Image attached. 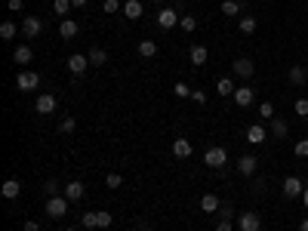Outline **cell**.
I'll return each mask as SVG.
<instances>
[{
    "label": "cell",
    "instance_id": "obj_1",
    "mask_svg": "<svg viewBox=\"0 0 308 231\" xmlns=\"http://www.w3.org/2000/svg\"><path fill=\"white\" fill-rule=\"evenodd\" d=\"M111 222H114V216H111V213H105V210H96V213L89 210V213H83V219H80V225H83V228H108Z\"/></svg>",
    "mask_w": 308,
    "mask_h": 231
},
{
    "label": "cell",
    "instance_id": "obj_2",
    "mask_svg": "<svg viewBox=\"0 0 308 231\" xmlns=\"http://www.w3.org/2000/svg\"><path fill=\"white\" fill-rule=\"evenodd\" d=\"M204 164H207V167H213V170H219V167H225V164H228V151H225V148H219V145H213V148H207V151H204Z\"/></svg>",
    "mask_w": 308,
    "mask_h": 231
},
{
    "label": "cell",
    "instance_id": "obj_3",
    "mask_svg": "<svg viewBox=\"0 0 308 231\" xmlns=\"http://www.w3.org/2000/svg\"><path fill=\"white\" fill-rule=\"evenodd\" d=\"M179 19H182V15H179V9H176V6H164V9L157 12V25H160L164 31L176 28V25H179Z\"/></svg>",
    "mask_w": 308,
    "mask_h": 231
},
{
    "label": "cell",
    "instance_id": "obj_4",
    "mask_svg": "<svg viewBox=\"0 0 308 231\" xmlns=\"http://www.w3.org/2000/svg\"><path fill=\"white\" fill-rule=\"evenodd\" d=\"M46 216L49 219H62V216H68V198H49L46 201Z\"/></svg>",
    "mask_w": 308,
    "mask_h": 231
},
{
    "label": "cell",
    "instance_id": "obj_5",
    "mask_svg": "<svg viewBox=\"0 0 308 231\" xmlns=\"http://www.w3.org/2000/svg\"><path fill=\"white\" fill-rule=\"evenodd\" d=\"M40 31H43V19H40V15H28V19H22V34H25L28 40H34Z\"/></svg>",
    "mask_w": 308,
    "mask_h": 231
},
{
    "label": "cell",
    "instance_id": "obj_6",
    "mask_svg": "<svg viewBox=\"0 0 308 231\" xmlns=\"http://www.w3.org/2000/svg\"><path fill=\"white\" fill-rule=\"evenodd\" d=\"M15 86L25 90V93H28V90H37V86H40V74H37V71H19Z\"/></svg>",
    "mask_w": 308,
    "mask_h": 231
},
{
    "label": "cell",
    "instance_id": "obj_7",
    "mask_svg": "<svg viewBox=\"0 0 308 231\" xmlns=\"http://www.w3.org/2000/svg\"><path fill=\"white\" fill-rule=\"evenodd\" d=\"M302 191H305V185H302V179L299 176H287L284 179V194L293 201V198H302Z\"/></svg>",
    "mask_w": 308,
    "mask_h": 231
},
{
    "label": "cell",
    "instance_id": "obj_8",
    "mask_svg": "<svg viewBox=\"0 0 308 231\" xmlns=\"http://www.w3.org/2000/svg\"><path fill=\"white\" fill-rule=\"evenodd\" d=\"M34 108H37V114H52L56 111V96L52 93H40L37 102H34Z\"/></svg>",
    "mask_w": 308,
    "mask_h": 231
},
{
    "label": "cell",
    "instance_id": "obj_9",
    "mask_svg": "<svg viewBox=\"0 0 308 231\" xmlns=\"http://www.w3.org/2000/svg\"><path fill=\"white\" fill-rule=\"evenodd\" d=\"M238 225H241V231H259L262 228V219H259V213H241Z\"/></svg>",
    "mask_w": 308,
    "mask_h": 231
},
{
    "label": "cell",
    "instance_id": "obj_10",
    "mask_svg": "<svg viewBox=\"0 0 308 231\" xmlns=\"http://www.w3.org/2000/svg\"><path fill=\"white\" fill-rule=\"evenodd\" d=\"M31 59H34V49H31L28 43H19V46L12 49V62H15V65H31Z\"/></svg>",
    "mask_w": 308,
    "mask_h": 231
},
{
    "label": "cell",
    "instance_id": "obj_11",
    "mask_svg": "<svg viewBox=\"0 0 308 231\" xmlns=\"http://www.w3.org/2000/svg\"><path fill=\"white\" fill-rule=\"evenodd\" d=\"M86 68H93V65H89V56H80V52H74V56L68 59V71H71V74H83Z\"/></svg>",
    "mask_w": 308,
    "mask_h": 231
},
{
    "label": "cell",
    "instance_id": "obj_12",
    "mask_svg": "<svg viewBox=\"0 0 308 231\" xmlns=\"http://www.w3.org/2000/svg\"><path fill=\"white\" fill-rule=\"evenodd\" d=\"M231 99H234L241 108H247V105H253V99H256V90H253V86H238Z\"/></svg>",
    "mask_w": 308,
    "mask_h": 231
},
{
    "label": "cell",
    "instance_id": "obj_13",
    "mask_svg": "<svg viewBox=\"0 0 308 231\" xmlns=\"http://www.w3.org/2000/svg\"><path fill=\"white\" fill-rule=\"evenodd\" d=\"M231 71H234L238 77H244V80H247V77H253V71H256V68H253V62H250V59H234Z\"/></svg>",
    "mask_w": 308,
    "mask_h": 231
},
{
    "label": "cell",
    "instance_id": "obj_14",
    "mask_svg": "<svg viewBox=\"0 0 308 231\" xmlns=\"http://www.w3.org/2000/svg\"><path fill=\"white\" fill-rule=\"evenodd\" d=\"M247 142H250V145H265V127H262V123L247 127Z\"/></svg>",
    "mask_w": 308,
    "mask_h": 231
},
{
    "label": "cell",
    "instance_id": "obj_15",
    "mask_svg": "<svg viewBox=\"0 0 308 231\" xmlns=\"http://www.w3.org/2000/svg\"><path fill=\"white\" fill-rule=\"evenodd\" d=\"M0 194H3L6 201H15V198L22 194V182H19V179H6L3 188H0Z\"/></svg>",
    "mask_w": 308,
    "mask_h": 231
},
{
    "label": "cell",
    "instance_id": "obj_16",
    "mask_svg": "<svg viewBox=\"0 0 308 231\" xmlns=\"http://www.w3.org/2000/svg\"><path fill=\"white\" fill-rule=\"evenodd\" d=\"M256 167H259V161H256L253 154H244V157L238 161V170H241V176H253V173H256Z\"/></svg>",
    "mask_w": 308,
    "mask_h": 231
},
{
    "label": "cell",
    "instance_id": "obj_17",
    "mask_svg": "<svg viewBox=\"0 0 308 231\" xmlns=\"http://www.w3.org/2000/svg\"><path fill=\"white\" fill-rule=\"evenodd\" d=\"M77 31H80V28H77V22H74V19H62V22H59V34H62L65 40L77 37Z\"/></svg>",
    "mask_w": 308,
    "mask_h": 231
},
{
    "label": "cell",
    "instance_id": "obj_18",
    "mask_svg": "<svg viewBox=\"0 0 308 231\" xmlns=\"http://www.w3.org/2000/svg\"><path fill=\"white\" fill-rule=\"evenodd\" d=\"M191 151H194V145H191L188 139H176V142H173V154H176V157L185 161V157H191Z\"/></svg>",
    "mask_w": 308,
    "mask_h": 231
},
{
    "label": "cell",
    "instance_id": "obj_19",
    "mask_svg": "<svg viewBox=\"0 0 308 231\" xmlns=\"http://www.w3.org/2000/svg\"><path fill=\"white\" fill-rule=\"evenodd\" d=\"M86 56H89V65H93V68H102V65L108 62V52H105L102 46H93V49H89Z\"/></svg>",
    "mask_w": 308,
    "mask_h": 231
},
{
    "label": "cell",
    "instance_id": "obj_20",
    "mask_svg": "<svg viewBox=\"0 0 308 231\" xmlns=\"http://www.w3.org/2000/svg\"><path fill=\"white\" fill-rule=\"evenodd\" d=\"M188 56H191V65H207V59H210V52H207V46H201V43H194Z\"/></svg>",
    "mask_w": 308,
    "mask_h": 231
},
{
    "label": "cell",
    "instance_id": "obj_21",
    "mask_svg": "<svg viewBox=\"0 0 308 231\" xmlns=\"http://www.w3.org/2000/svg\"><path fill=\"white\" fill-rule=\"evenodd\" d=\"M83 194H86L83 182H68V185H65V198H68V201H80Z\"/></svg>",
    "mask_w": 308,
    "mask_h": 231
},
{
    "label": "cell",
    "instance_id": "obj_22",
    "mask_svg": "<svg viewBox=\"0 0 308 231\" xmlns=\"http://www.w3.org/2000/svg\"><path fill=\"white\" fill-rule=\"evenodd\" d=\"M219 207H222V201H219L216 194H204V198H201V210H204V213H216Z\"/></svg>",
    "mask_w": 308,
    "mask_h": 231
},
{
    "label": "cell",
    "instance_id": "obj_23",
    "mask_svg": "<svg viewBox=\"0 0 308 231\" xmlns=\"http://www.w3.org/2000/svg\"><path fill=\"white\" fill-rule=\"evenodd\" d=\"M305 80H308L305 68H302V65H293V68H290V83H293V86H302Z\"/></svg>",
    "mask_w": 308,
    "mask_h": 231
},
{
    "label": "cell",
    "instance_id": "obj_24",
    "mask_svg": "<svg viewBox=\"0 0 308 231\" xmlns=\"http://www.w3.org/2000/svg\"><path fill=\"white\" fill-rule=\"evenodd\" d=\"M123 15H126V19H139V15H142V3H139V0H126V3H123Z\"/></svg>",
    "mask_w": 308,
    "mask_h": 231
},
{
    "label": "cell",
    "instance_id": "obj_25",
    "mask_svg": "<svg viewBox=\"0 0 308 231\" xmlns=\"http://www.w3.org/2000/svg\"><path fill=\"white\" fill-rule=\"evenodd\" d=\"M139 56H142V59H154V56H157V43H154V40H142V43H139Z\"/></svg>",
    "mask_w": 308,
    "mask_h": 231
},
{
    "label": "cell",
    "instance_id": "obj_26",
    "mask_svg": "<svg viewBox=\"0 0 308 231\" xmlns=\"http://www.w3.org/2000/svg\"><path fill=\"white\" fill-rule=\"evenodd\" d=\"M234 83L228 80V77H222V80H216V96H234Z\"/></svg>",
    "mask_w": 308,
    "mask_h": 231
},
{
    "label": "cell",
    "instance_id": "obj_27",
    "mask_svg": "<svg viewBox=\"0 0 308 231\" xmlns=\"http://www.w3.org/2000/svg\"><path fill=\"white\" fill-rule=\"evenodd\" d=\"M271 136H275V139H287V120L271 117Z\"/></svg>",
    "mask_w": 308,
    "mask_h": 231
},
{
    "label": "cell",
    "instance_id": "obj_28",
    "mask_svg": "<svg viewBox=\"0 0 308 231\" xmlns=\"http://www.w3.org/2000/svg\"><path fill=\"white\" fill-rule=\"evenodd\" d=\"M241 9H244V6H241L238 0H222V12H225V15H241Z\"/></svg>",
    "mask_w": 308,
    "mask_h": 231
},
{
    "label": "cell",
    "instance_id": "obj_29",
    "mask_svg": "<svg viewBox=\"0 0 308 231\" xmlns=\"http://www.w3.org/2000/svg\"><path fill=\"white\" fill-rule=\"evenodd\" d=\"M74 3L71 0H52V9H56V15H62V19H68V9H71Z\"/></svg>",
    "mask_w": 308,
    "mask_h": 231
},
{
    "label": "cell",
    "instance_id": "obj_30",
    "mask_svg": "<svg viewBox=\"0 0 308 231\" xmlns=\"http://www.w3.org/2000/svg\"><path fill=\"white\" fill-rule=\"evenodd\" d=\"M0 37H3V40H12V37H15V22L6 19V22L0 25Z\"/></svg>",
    "mask_w": 308,
    "mask_h": 231
},
{
    "label": "cell",
    "instance_id": "obj_31",
    "mask_svg": "<svg viewBox=\"0 0 308 231\" xmlns=\"http://www.w3.org/2000/svg\"><path fill=\"white\" fill-rule=\"evenodd\" d=\"M179 28H182V31H188V34H191V31H194V28H197V19H194V15H182V19H179Z\"/></svg>",
    "mask_w": 308,
    "mask_h": 231
},
{
    "label": "cell",
    "instance_id": "obj_32",
    "mask_svg": "<svg viewBox=\"0 0 308 231\" xmlns=\"http://www.w3.org/2000/svg\"><path fill=\"white\" fill-rule=\"evenodd\" d=\"M256 31V19L253 15H244L241 19V34H253Z\"/></svg>",
    "mask_w": 308,
    "mask_h": 231
},
{
    "label": "cell",
    "instance_id": "obj_33",
    "mask_svg": "<svg viewBox=\"0 0 308 231\" xmlns=\"http://www.w3.org/2000/svg\"><path fill=\"white\" fill-rule=\"evenodd\" d=\"M173 93H176V96H179V99H188V96H191V93H194V90H191V86H188V83H182V80H179V83H176V86H173Z\"/></svg>",
    "mask_w": 308,
    "mask_h": 231
},
{
    "label": "cell",
    "instance_id": "obj_34",
    "mask_svg": "<svg viewBox=\"0 0 308 231\" xmlns=\"http://www.w3.org/2000/svg\"><path fill=\"white\" fill-rule=\"evenodd\" d=\"M259 117L271 120V117H275V105H271V102H262V105H259Z\"/></svg>",
    "mask_w": 308,
    "mask_h": 231
},
{
    "label": "cell",
    "instance_id": "obj_35",
    "mask_svg": "<svg viewBox=\"0 0 308 231\" xmlns=\"http://www.w3.org/2000/svg\"><path fill=\"white\" fill-rule=\"evenodd\" d=\"M105 185H108V188H120V185H123V176H120V173H108Z\"/></svg>",
    "mask_w": 308,
    "mask_h": 231
},
{
    "label": "cell",
    "instance_id": "obj_36",
    "mask_svg": "<svg viewBox=\"0 0 308 231\" xmlns=\"http://www.w3.org/2000/svg\"><path fill=\"white\" fill-rule=\"evenodd\" d=\"M293 111H296V117H308V99H296Z\"/></svg>",
    "mask_w": 308,
    "mask_h": 231
},
{
    "label": "cell",
    "instance_id": "obj_37",
    "mask_svg": "<svg viewBox=\"0 0 308 231\" xmlns=\"http://www.w3.org/2000/svg\"><path fill=\"white\" fill-rule=\"evenodd\" d=\"M293 151H296V157H308V139H299Z\"/></svg>",
    "mask_w": 308,
    "mask_h": 231
},
{
    "label": "cell",
    "instance_id": "obj_38",
    "mask_svg": "<svg viewBox=\"0 0 308 231\" xmlns=\"http://www.w3.org/2000/svg\"><path fill=\"white\" fill-rule=\"evenodd\" d=\"M102 9H105V12H117V9H123V6H120V0H105Z\"/></svg>",
    "mask_w": 308,
    "mask_h": 231
},
{
    "label": "cell",
    "instance_id": "obj_39",
    "mask_svg": "<svg viewBox=\"0 0 308 231\" xmlns=\"http://www.w3.org/2000/svg\"><path fill=\"white\" fill-rule=\"evenodd\" d=\"M219 219H234V210H231L228 204H222V207H219Z\"/></svg>",
    "mask_w": 308,
    "mask_h": 231
},
{
    "label": "cell",
    "instance_id": "obj_40",
    "mask_svg": "<svg viewBox=\"0 0 308 231\" xmlns=\"http://www.w3.org/2000/svg\"><path fill=\"white\" fill-rule=\"evenodd\" d=\"M59 130H62V133H71V130H74V117H65V120L59 123Z\"/></svg>",
    "mask_w": 308,
    "mask_h": 231
},
{
    "label": "cell",
    "instance_id": "obj_41",
    "mask_svg": "<svg viewBox=\"0 0 308 231\" xmlns=\"http://www.w3.org/2000/svg\"><path fill=\"white\" fill-rule=\"evenodd\" d=\"M43 191H46V194H56V191H59V182H56V179H46Z\"/></svg>",
    "mask_w": 308,
    "mask_h": 231
},
{
    "label": "cell",
    "instance_id": "obj_42",
    "mask_svg": "<svg viewBox=\"0 0 308 231\" xmlns=\"http://www.w3.org/2000/svg\"><path fill=\"white\" fill-rule=\"evenodd\" d=\"M191 99H194L197 105H207V93H201V90H194V93H191Z\"/></svg>",
    "mask_w": 308,
    "mask_h": 231
},
{
    "label": "cell",
    "instance_id": "obj_43",
    "mask_svg": "<svg viewBox=\"0 0 308 231\" xmlns=\"http://www.w3.org/2000/svg\"><path fill=\"white\" fill-rule=\"evenodd\" d=\"M216 231H231V219H219V222H216Z\"/></svg>",
    "mask_w": 308,
    "mask_h": 231
},
{
    "label": "cell",
    "instance_id": "obj_44",
    "mask_svg": "<svg viewBox=\"0 0 308 231\" xmlns=\"http://www.w3.org/2000/svg\"><path fill=\"white\" fill-rule=\"evenodd\" d=\"M22 6H25V0H9V9H12V12H22Z\"/></svg>",
    "mask_w": 308,
    "mask_h": 231
},
{
    "label": "cell",
    "instance_id": "obj_45",
    "mask_svg": "<svg viewBox=\"0 0 308 231\" xmlns=\"http://www.w3.org/2000/svg\"><path fill=\"white\" fill-rule=\"evenodd\" d=\"M25 231H40V225L37 222H25Z\"/></svg>",
    "mask_w": 308,
    "mask_h": 231
},
{
    "label": "cell",
    "instance_id": "obj_46",
    "mask_svg": "<svg viewBox=\"0 0 308 231\" xmlns=\"http://www.w3.org/2000/svg\"><path fill=\"white\" fill-rule=\"evenodd\" d=\"M71 3H74L77 9H83V6H86V0H71Z\"/></svg>",
    "mask_w": 308,
    "mask_h": 231
},
{
    "label": "cell",
    "instance_id": "obj_47",
    "mask_svg": "<svg viewBox=\"0 0 308 231\" xmlns=\"http://www.w3.org/2000/svg\"><path fill=\"white\" fill-rule=\"evenodd\" d=\"M302 204L308 207V185H305V191H302Z\"/></svg>",
    "mask_w": 308,
    "mask_h": 231
},
{
    "label": "cell",
    "instance_id": "obj_48",
    "mask_svg": "<svg viewBox=\"0 0 308 231\" xmlns=\"http://www.w3.org/2000/svg\"><path fill=\"white\" fill-rule=\"evenodd\" d=\"M299 231H308V219H305V222H302V225H299Z\"/></svg>",
    "mask_w": 308,
    "mask_h": 231
},
{
    "label": "cell",
    "instance_id": "obj_49",
    "mask_svg": "<svg viewBox=\"0 0 308 231\" xmlns=\"http://www.w3.org/2000/svg\"><path fill=\"white\" fill-rule=\"evenodd\" d=\"M154 3H167V0H154Z\"/></svg>",
    "mask_w": 308,
    "mask_h": 231
}]
</instances>
